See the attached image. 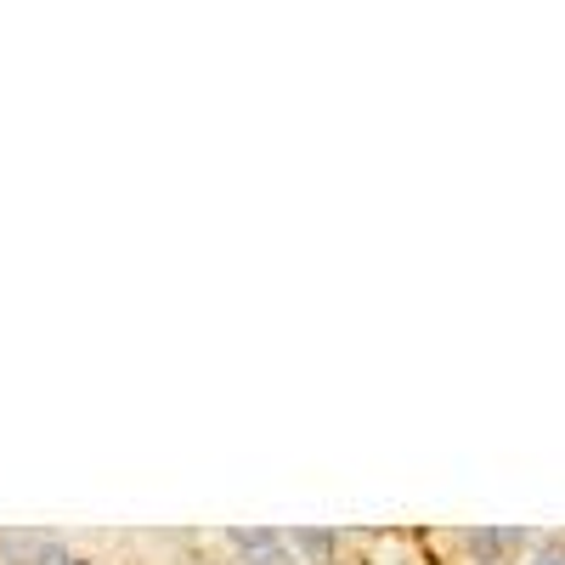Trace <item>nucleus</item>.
I'll list each match as a JSON object with an SVG mask.
<instances>
[{
    "mask_svg": "<svg viewBox=\"0 0 565 565\" xmlns=\"http://www.w3.org/2000/svg\"><path fill=\"white\" fill-rule=\"evenodd\" d=\"M226 543L244 554V565H289V543L277 532H260V526H232Z\"/></svg>",
    "mask_w": 565,
    "mask_h": 565,
    "instance_id": "obj_1",
    "label": "nucleus"
},
{
    "mask_svg": "<svg viewBox=\"0 0 565 565\" xmlns=\"http://www.w3.org/2000/svg\"><path fill=\"white\" fill-rule=\"evenodd\" d=\"M469 548H476V559H498L509 548H521V532H492V526H476L469 532Z\"/></svg>",
    "mask_w": 565,
    "mask_h": 565,
    "instance_id": "obj_2",
    "label": "nucleus"
},
{
    "mask_svg": "<svg viewBox=\"0 0 565 565\" xmlns=\"http://www.w3.org/2000/svg\"><path fill=\"white\" fill-rule=\"evenodd\" d=\"M45 548H52V543L34 537V532H29V537H23V532H7V537H0V554H7L12 565H18V559H34V554H45Z\"/></svg>",
    "mask_w": 565,
    "mask_h": 565,
    "instance_id": "obj_3",
    "label": "nucleus"
},
{
    "mask_svg": "<svg viewBox=\"0 0 565 565\" xmlns=\"http://www.w3.org/2000/svg\"><path fill=\"white\" fill-rule=\"evenodd\" d=\"M295 548H306L311 559H328L334 554V532H295Z\"/></svg>",
    "mask_w": 565,
    "mask_h": 565,
    "instance_id": "obj_4",
    "label": "nucleus"
},
{
    "mask_svg": "<svg viewBox=\"0 0 565 565\" xmlns=\"http://www.w3.org/2000/svg\"><path fill=\"white\" fill-rule=\"evenodd\" d=\"M40 565H74V559H68L63 548H45V554H40Z\"/></svg>",
    "mask_w": 565,
    "mask_h": 565,
    "instance_id": "obj_5",
    "label": "nucleus"
},
{
    "mask_svg": "<svg viewBox=\"0 0 565 565\" xmlns=\"http://www.w3.org/2000/svg\"><path fill=\"white\" fill-rule=\"evenodd\" d=\"M537 565H565V559H537Z\"/></svg>",
    "mask_w": 565,
    "mask_h": 565,
    "instance_id": "obj_6",
    "label": "nucleus"
},
{
    "mask_svg": "<svg viewBox=\"0 0 565 565\" xmlns=\"http://www.w3.org/2000/svg\"><path fill=\"white\" fill-rule=\"evenodd\" d=\"M74 565H79V559H74Z\"/></svg>",
    "mask_w": 565,
    "mask_h": 565,
    "instance_id": "obj_7",
    "label": "nucleus"
}]
</instances>
